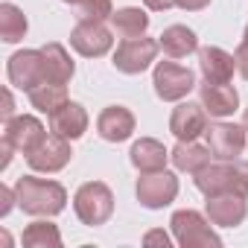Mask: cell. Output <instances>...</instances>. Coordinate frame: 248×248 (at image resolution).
<instances>
[{"instance_id": "25", "label": "cell", "mask_w": 248, "mask_h": 248, "mask_svg": "<svg viewBox=\"0 0 248 248\" xmlns=\"http://www.w3.org/2000/svg\"><path fill=\"white\" fill-rule=\"evenodd\" d=\"M30 102H32L35 111H41V114L50 117L53 111H59L67 102V88L59 85V82H44V85H38V88L30 91Z\"/></svg>"}, {"instance_id": "6", "label": "cell", "mask_w": 248, "mask_h": 248, "mask_svg": "<svg viewBox=\"0 0 248 248\" xmlns=\"http://www.w3.org/2000/svg\"><path fill=\"white\" fill-rule=\"evenodd\" d=\"M6 76L15 88L21 91H32L38 85L47 82V67H44V53L41 50H18L9 56V64H6Z\"/></svg>"}, {"instance_id": "15", "label": "cell", "mask_w": 248, "mask_h": 248, "mask_svg": "<svg viewBox=\"0 0 248 248\" xmlns=\"http://www.w3.org/2000/svg\"><path fill=\"white\" fill-rule=\"evenodd\" d=\"M199 99H202L204 111L210 117H216V120H225L239 108V93H236V88L231 82L222 85V82H207L204 79L199 85Z\"/></svg>"}, {"instance_id": "24", "label": "cell", "mask_w": 248, "mask_h": 248, "mask_svg": "<svg viewBox=\"0 0 248 248\" xmlns=\"http://www.w3.org/2000/svg\"><path fill=\"white\" fill-rule=\"evenodd\" d=\"M27 15L15 3H0V38L6 44H18L27 35Z\"/></svg>"}, {"instance_id": "20", "label": "cell", "mask_w": 248, "mask_h": 248, "mask_svg": "<svg viewBox=\"0 0 248 248\" xmlns=\"http://www.w3.org/2000/svg\"><path fill=\"white\" fill-rule=\"evenodd\" d=\"M210 158H213L210 146H199L196 140H178V146L170 152L172 167L178 172H190V175H196L199 170H204L210 164Z\"/></svg>"}, {"instance_id": "21", "label": "cell", "mask_w": 248, "mask_h": 248, "mask_svg": "<svg viewBox=\"0 0 248 248\" xmlns=\"http://www.w3.org/2000/svg\"><path fill=\"white\" fill-rule=\"evenodd\" d=\"M158 44H161V50H164L170 59H184V56H190V53L199 50V35H196L190 27L172 24V27H167V30L161 32Z\"/></svg>"}, {"instance_id": "28", "label": "cell", "mask_w": 248, "mask_h": 248, "mask_svg": "<svg viewBox=\"0 0 248 248\" xmlns=\"http://www.w3.org/2000/svg\"><path fill=\"white\" fill-rule=\"evenodd\" d=\"M15 202H18V193H15V187H0V216H9V210L15 207Z\"/></svg>"}, {"instance_id": "11", "label": "cell", "mask_w": 248, "mask_h": 248, "mask_svg": "<svg viewBox=\"0 0 248 248\" xmlns=\"http://www.w3.org/2000/svg\"><path fill=\"white\" fill-rule=\"evenodd\" d=\"M204 138L216 161H233L245 152V126H236V123H210Z\"/></svg>"}, {"instance_id": "34", "label": "cell", "mask_w": 248, "mask_h": 248, "mask_svg": "<svg viewBox=\"0 0 248 248\" xmlns=\"http://www.w3.org/2000/svg\"><path fill=\"white\" fill-rule=\"evenodd\" d=\"M143 3H146V9H152V12H167V9L175 6V0H143Z\"/></svg>"}, {"instance_id": "18", "label": "cell", "mask_w": 248, "mask_h": 248, "mask_svg": "<svg viewBox=\"0 0 248 248\" xmlns=\"http://www.w3.org/2000/svg\"><path fill=\"white\" fill-rule=\"evenodd\" d=\"M199 67L207 82H231L236 70V56H231L222 47H202L199 50Z\"/></svg>"}, {"instance_id": "8", "label": "cell", "mask_w": 248, "mask_h": 248, "mask_svg": "<svg viewBox=\"0 0 248 248\" xmlns=\"http://www.w3.org/2000/svg\"><path fill=\"white\" fill-rule=\"evenodd\" d=\"M158 50H161V44L155 38H146V35H140V38H123V44L114 53V67L120 73L138 76V73H143L155 62Z\"/></svg>"}, {"instance_id": "27", "label": "cell", "mask_w": 248, "mask_h": 248, "mask_svg": "<svg viewBox=\"0 0 248 248\" xmlns=\"http://www.w3.org/2000/svg\"><path fill=\"white\" fill-rule=\"evenodd\" d=\"M79 9H82V18L102 21V24L111 21V15H114V3H111V0H82Z\"/></svg>"}, {"instance_id": "13", "label": "cell", "mask_w": 248, "mask_h": 248, "mask_svg": "<svg viewBox=\"0 0 248 248\" xmlns=\"http://www.w3.org/2000/svg\"><path fill=\"white\" fill-rule=\"evenodd\" d=\"M170 132L178 140H196L207 132V111L202 102H178L170 117Z\"/></svg>"}, {"instance_id": "23", "label": "cell", "mask_w": 248, "mask_h": 248, "mask_svg": "<svg viewBox=\"0 0 248 248\" xmlns=\"http://www.w3.org/2000/svg\"><path fill=\"white\" fill-rule=\"evenodd\" d=\"M111 27L120 38H140L149 30V15L140 6H123L111 15Z\"/></svg>"}, {"instance_id": "3", "label": "cell", "mask_w": 248, "mask_h": 248, "mask_svg": "<svg viewBox=\"0 0 248 248\" xmlns=\"http://www.w3.org/2000/svg\"><path fill=\"white\" fill-rule=\"evenodd\" d=\"M170 225H172V236L181 248H222L219 233L210 228L213 222L204 219L199 210H190V207L175 210Z\"/></svg>"}, {"instance_id": "33", "label": "cell", "mask_w": 248, "mask_h": 248, "mask_svg": "<svg viewBox=\"0 0 248 248\" xmlns=\"http://www.w3.org/2000/svg\"><path fill=\"white\" fill-rule=\"evenodd\" d=\"M15 117V99H12V91L6 88L3 91V120H12Z\"/></svg>"}, {"instance_id": "31", "label": "cell", "mask_w": 248, "mask_h": 248, "mask_svg": "<svg viewBox=\"0 0 248 248\" xmlns=\"http://www.w3.org/2000/svg\"><path fill=\"white\" fill-rule=\"evenodd\" d=\"M175 6L184 12H202L204 6H210V0H175Z\"/></svg>"}, {"instance_id": "36", "label": "cell", "mask_w": 248, "mask_h": 248, "mask_svg": "<svg viewBox=\"0 0 248 248\" xmlns=\"http://www.w3.org/2000/svg\"><path fill=\"white\" fill-rule=\"evenodd\" d=\"M64 3H82V0H64Z\"/></svg>"}, {"instance_id": "7", "label": "cell", "mask_w": 248, "mask_h": 248, "mask_svg": "<svg viewBox=\"0 0 248 248\" xmlns=\"http://www.w3.org/2000/svg\"><path fill=\"white\" fill-rule=\"evenodd\" d=\"M135 193H138V202H140L143 207L161 210V207H167V204L175 202V196H178V178H175L172 172H167V170L143 172V175L138 178Z\"/></svg>"}, {"instance_id": "2", "label": "cell", "mask_w": 248, "mask_h": 248, "mask_svg": "<svg viewBox=\"0 0 248 248\" xmlns=\"http://www.w3.org/2000/svg\"><path fill=\"white\" fill-rule=\"evenodd\" d=\"M193 184L204 196H219V193H239L248 199V161H210L204 170L193 175Z\"/></svg>"}, {"instance_id": "16", "label": "cell", "mask_w": 248, "mask_h": 248, "mask_svg": "<svg viewBox=\"0 0 248 248\" xmlns=\"http://www.w3.org/2000/svg\"><path fill=\"white\" fill-rule=\"evenodd\" d=\"M96 132L108 143H123L135 135V114L126 105H108L96 117Z\"/></svg>"}, {"instance_id": "35", "label": "cell", "mask_w": 248, "mask_h": 248, "mask_svg": "<svg viewBox=\"0 0 248 248\" xmlns=\"http://www.w3.org/2000/svg\"><path fill=\"white\" fill-rule=\"evenodd\" d=\"M242 123H245V132H248V108H245V117H242Z\"/></svg>"}, {"instance_id": "1", "label": "cell", "mask_w": 248, "mask_h": 248, "mask_svg": "<svg viewBox=\"0 0 248 248\" xmlns=\"http://www.w3.org/2000/svg\"><path fill=\"white\" fill-rule=\"evenodd\" d=\"M18 193V207L30 216H59L67 207V190L59 181L24 175L15 184Z\"/></svg>"}, {"instance_id": "17", "label": "cell", "mask_w": 248, "mask_h": 248, "mask_svg": "<svg viewBox=\"0 0 248 248\" xmlns=\"http://www.w3.org/2000/svg\"><path fill=\"white\" fill-rule=\"evenodd\" d=\"M88 123H91V120H88L85 105L67 99L59 111L50 114V132L59 135V138H64V140H79V138L88 132Z\"/></svg>"}, {"instance_id": "5", "label": "cell", "mask_w": 248, "mask_h": 248, "mask_svg": "<svg viewBox=\"0 0 248 248\" xmlns=\"http://www.w3.org/2000/svg\"><path fill=\"white\" fill-rule=\"evenodd\" d=\"M152 85L164 102H181L196 88V73L175 62H158L155 73H152Z\"/></svg>"}, {"instance_id": "19", "label": "cell", "mask_w": 248, "mask_h": 248, "mask_svg": "<svg viewBox=\"0 0 248 248\" xmlns=\"http://www.w3.org/2000/svg\"><path fill=\"white\" fill-rule=\"evenodd\" d=\"M129 158H132V167H135L138 172H158V170L167 167L170 152H167V146H164L161 140H155V138H140V140H135Z\"/></svg>"}, {"instance_id": "22", "label": "cell", "mask_w": 248, "mask_h": 248, "mask_svg": "<svg viewBox=\"0 0 248 248\" xmlns=\"http://www.w3.org/2000/svg\"><path fill=\"white\" fill-rule=\"evenodd\" d=\"M44 53V67H47V82H59V85H67L76 73V64L70 59V53L59 44V41H50L41 47Z\"/></svg>"}, {"instance_id": "32", "label": "cell", "mask_w": 248, "mask_h": 248, "mask_svg": "<svg viewBox=\"0 0 248 248\" xmlns=\"http://www.w3.org/2000/svg\"><path fill=\"white\" fill-rule=\"evenodd\" d=\"M12 152H15V146L3 138V143H0V155H3V161H0V170H6V167L12 164Z\"/></svg>"}, {"instance_id": "26", "label": "cell", "mask_w": 248, "mask_h": 248, "mask_svg": "<svg viewBox=\"0 0 248 248\" xmlns=\"http://www.w3.org/2000/svg\"><path fill=\"white\" fill-rule=\"evenodd\" d=\"M24 245L27 248H62V233L53 222H32L24 228Z\"/></svg>"}, {"instance_id": "10", "label": "cell", "mask_w": 248, "mask_h": 248, "mask_svg": "<svg viewBox=\"0 0 248 248\" xmlns=\"http://www.w3.org/2000/svg\"><path fill=\"white\" fill-rule=\"evenodd\" d=\"M3 138L15 146V152L32 155L47 140V129H44V123L38 117H32V114H15L12 120H6Z\"/></svg>"}, {"instance_id": "4", "label": "cell", "mask_w": 248, "mask_h": 248, "mask_svg": "<svg viewBox=\"0 0 248 248\" xmlns=\"http://www.w3.org/2000/svg\"><path fill=\"white\" fill-rule=\"evenodd\" d=\"M73 210L82 225H105L114 213V193L102 181H85L73 196Z\"/></svg>"}, {"instance_id": "14", "label": "cell", "mask_w": 248, "mask_h": 248, "mask_svg": "<svg viewBox=\"0 0 248 248\" xmlns=\"http://www.w3.org/2000/svg\"><path fill=\"white\" fill-rule=\"evenodd\" d=\"M70 158H73L70 140H64L59 135H47V140L32 155H27V164L35 172H59V170H64L70 164Z\"/></svg>"}, {"instance_id": "30", "label": "cell", "mask_w": 248, "mask_h": 248, "mask_svg": "<svg viewBox=\"0 0 248 248\" xmlns=\"http://www.w3.org/2000/svg\"><path fill=\"white\" fill-rule=\"evenodd\" d=\"M143 245H161V248H170L172 239H170V233H164V231H149V233L143 236Z\"/></svg>"}, {"instance_id": "29", "label": "cell", "mask_w": 248, "mask_h": 248, "mask_svg": "<svg viewBox=\"0 0 248 248\" xmlns=\"http://www.w3.org/2000/svg\"><path fill=\"white\" fill-rule=\"evenodd\" d=\"M233 56H236V70H239V73H242V79L248 82V38H242V41H239V47H236V53H233Z\"/></svg>"}, {"instance_id": "12", "label": "cell", "mask_w": 248, "mask_h": 248, "mask_svg": "<svg viewBox=\"0 0 248 248\" xmlns=\"http://www.w3.org/2000/svg\"><path fill=\"white\" fill-rule=\"evenodd\" d=\"M204 213L213 225L219 228H236L245 222L248 216V202L239 193H219V196H207Z\"/></svg>"}, {"instance_id": "37", "label": "cell", "mask_w": 248, "mask_h": 248, "mask_svg": "<svg viewBox=\"0 0 248 248\" xmlns=\"http://www.w3.org/2000/svg\"><path fill=\"white\" fill-rule=\"evenodd\" d=\"M242 38H248V27H245V35H242Z\"/></svg>"}, {"instance_id": "9", "label": "cell", "mask_w": 248, "mask_h": 248, "mask_svg": "<svg viewBox=\"0 0 248 248\" xmlns=\"http://www.w3.org/2000/svg\"><path fill=\"white\" fill-rule=\"evenodd\" d=\"M70 47L85 59H99L114 47V38H111V30L102 21L79 18V24L70 32Z\"/></svg>"}]
</instances>
